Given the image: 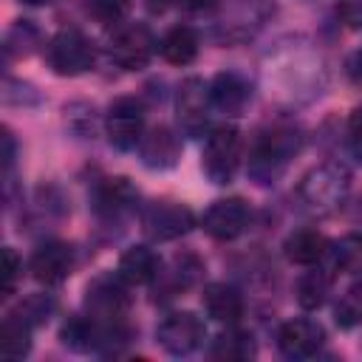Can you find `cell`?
<instances>
[{"label": "cell", "instance_id": "obj_1", "mask_svg": "<svg viewBox=\"0 0 362 362\" xmlns=\"http://www.w3.org/2000/svg\"><path fill=\"white\" fill-rule=\"evenodd\" d=\"M300 147H303V136L297 127L274 124L263 130L249 153V175L257 184H274L288 167V161L300 153Z\"/></svg>", "mask_w": 362, "mask_h": 362}, {"label": "cell", "instance_id": "obj_2", "mask_svg": "<svg viewBox=\"0 0 362 362\" xmlns=\"http://www.w3.org/2000/svg\"><path fill=\"white\" fill-rule=\"evenodd\" d=\"M348 189H351V173L342 164H320L308 170L297 187L300 201L314 215H328L337 206H342Z\"/></svg>", "mask_w": 362, "mask_h": 362}, {"label": "cell", "instance_id": "obj_3", "mask_svg": "<svg viewBox=\"0 0 362 362\" xmlns=\"http://www.w3.org/2000/svg\"><path fill=\"white\" fill-rule=\"evenodd\" d=\"M240 164V133L232 124H221L206 133L201 167L212 184H229Z\"/></svg>", "mask_w": 362, "mask_h": 362}, {"label": "cell", "instance_id": "obj_4", "mask_svg": "<svg viewBox=\"0 0 362 362\" xmlns=\"http://www.w3.org/2000/svg\"><path fill=\"white\" fill-rule=\"evenodd\" d=\"M48 65L59 76H79L93 68V42L79 28H59L48 42Z\"/></svg>", "mask_w": 362, "mask_h": 362}, {"label": "cell", "instance_id": "obj_5", "mask_svg": "<svg viewBox=\"0 0 362 362\" xmlns=\"http://www.w3.org/2000/svg\"><path fill=\"white\" fill-rule=\"evenodd\" d=\"M105 130H107V141L116 150H133L141 141V133H144V107H141V102L133 99V96L113 99V105L107 107V116H105Z\"/></svg>", "mask_w": 362, "mask_h": 362}, {"label": "cell", "instance_id": "obj_6", "mask_svg": "<svg viewBox=\"0 0 362 362\" xmlns=\"http://www.w3.org/2000/svg\"><path fill=\"white\" fill-rule=\"evenodd\" d=\"M206 337V325L201 317H195L192 311H173L158 322L156 339L158 345L173 354V356H187L192 354Z\"/></svg>", "mask_w": 362, "mask_h": 362}, {"label": "cell", "instance_id": "obj_7", "mask_svg": "<svg viewBox=\"0 0 362 362\" xmlns=\"http://www.w3.org/2000/svg\"><path fill=\"white\" fill-rule=\"evenodd\" d=\"M158 42L153 37V31L141 23H133V25H124L113 34L110 40V59L116 65H122L124 71H141L153 54H156Z\"/></svg>", "mask_w": 362, "mask_h": 362}, {"label": "cell", "instance_id": "obj_8", "mask_svg": "<svg viewBox=\"0 0 362 362\" xmlns=\"http://www.w3.org/2000/svg\"><path fill=\"white\" fill-rule=\"evenodd\" d=\"M122 283L124 280L119 274L93 280L88 286V297H85L88 317H93L105 325H122V317L127 314V305H130V297H127Z\"/></svg>", "mask_w": 362, "mask_h": 362}, {"label": "cell", "instance_id": "obj_9", "mask_svg": "<svg viewBox=\"0 0 362 362\" xmlns=\"http://www.w3.org/2000/svg\"><path fill=\"white\" fill-rule=\"evenodd\" d=\"M249 221H252V209L243 198H218L204 212L201 226L215 240H232L246 232Z\"/></svg>", "mask_w": 362, "mask_h": 362}, {"label": "cell", "instance_id": "obj_10", "mask_svg": "<svg viewBox=\"0 0 362 362\" xmlns=\"http://www.w3.org/2000/svg\"><path fill=\"white\" fill-rule=\"evenodd\" d=\"M141 223H144V232L153 240H173V238H181V235H187L192 229L195 215L184 204H175V201H153L144 209Z\"/></svg>", "mask_w": 362, "mask_h": 362}, {"label": "cell", "instance_id": "obj_11", "mask_svg": "<svg viewBox=\"0 0 362 362\" xmlns=\"http://www.w3.org/2000/svg\"><path fill=\"white\" fill-rule=\"evenodd\" d=\"M175 110H178V124L187 136H204L209 124V110H212L209 85H204V79H195V76L187 79L178 90Z\"/></svg>", "mask_w": 362, "mask_h": 362}, {"label": "cell", "instance_id": "obj_12", "mask_svg": "<svg viewBox=\"0 0 362 362\" xmlns=\"http://www.w3.org/2000/svg\"><path fill=\"white\" fill-rule=\"evenodd\" d=\"M322 342H325L322 325L314 320H305V317H294V320L283 322L277 331V348L288 359H311L320 354Z\"/></svg>", "mask_w": 362, "mask_h": 362}, {"label": "cell", "instance_id": "obj_13", "mask_svg": "<svg viewBox=\"0 0 362 362\" xmlns=\"http://www.w3.org/2000/svg\"><path fill=\"white\" fill-rule=\"evenodd\" d=\"M74 269V249L68 243H59V240H51V243H42L31 260H28V272L34 280L45 283V286H57L62 283Z\"/></svg>", "mask_w": 362, "mask_h": 362}, {"label": "cell", "instance_id": "obj_14", "mask_svg": "<svg viewBox=\"0 0 362 362\" xmlns=\"http://www.w3.org/2000/svg\"><path fill=\"white\" fill-rule=\"evenodd\" d=\"M139 147H141V161L150 170H167L181 156V141L173 136L170 127H161V124L153 127L147 136H141Z\"/></svg>", "mask_w": 362, "mask_h": 362}, {"label": "cell", "instance_id": "obj_15", "mask_svg": "<svg viewBox=\"0 0 362 362\" xmlns=\"http://www.w3.org/2000/svg\"><path fill=\"white\" fill-rule=\"evenodd\" d=\"M201 305L204 311L215 320V322H238L240 314H243V297L238 288L226 286V283H209L201 294Z\"/></svg>", "mask_w": 362, "mask_h": 362}, {"label": "cell", "instance_id": "obj_16", "mask_svg": "<svg viewBox=\"0 0 362 362\" xmlns=\"http://www.w3.org/2000/svg\"><path fill=\"white\" fill-rule=\"evenodd\" d=\"M252 96V88L246 79H240L238 74H218L212 82H209V99H212V107L229 113V116H238L246 102Z\"/></svg>", "mask_w": 362, "mask_h": 362}, {"label": "cell", "instance_id": "obj_17", "mask_svg": "<svg viewBox=\"0 0 362 362\" xmlns=\"http://www.w3.org/2000/svg\"><path fill=\"white\" fill-rule=\"evenodd\" d=\"M116 274L127 283V286H144L150 280L158 277V257L153 249L147 246H130L116 266Z\"/></svg>", "mask_w": 362, "mask_h": 362}, {"label": "cell", "instance_id": "obj_18", "mask_svg": "<svg viewBox=\"0 0 362 362\" xmlns=\"http://www.w3.org/2000/svg\"><path fill=\"white\" fill-rule=\"evenodd\" d=\"M325 249H328V240L317 229H297L283 243V255L294 266H314L325 255Z\"/></svg>", "mask_w": 362, "mask_h": 362}, {"label": "cell", "instance_id": "obj_19", "mask_svg": "<svg viewBox=\"0 0 362 362\" xmlns=\"http://www.w3.org/2000/svg\"><path fill=\"white\" fill-rule=\"evenodd\" d=\"M198 45H201V40L189 25H175L161 37L158 51L173 65H189L198 57Z\"/></svg>", "mask_w": 362, "mask_h": 362}, {"label": "cell", "instance_id": "obj_20", "mask_svg": "<svg viewBox=\"0 0 362 362\" xmlns=\"http://www.w3.org/2000/svg\"><path fill=\"white\" fill-rule=\"evenodd\" d=\"M328 291H331V274L325 269H308L297 280V303L305 311L320 308L328 300Z\"/></svg>", "mask_w": 362, "mask_h": 362}, {"label": "cell", "instance_id": "obj_21", "mask_svg": "<svg viewBox=\"0 0 362 362\" xmlns=\"http://www.w3.org/2000/svg\"><path fill=\"white\" fill-rule=\"evenodd\" d=\"M31 351V325L23 322L17 314H8L0 328V354L6 359H20Z\"/></svg>", "mask_w": 362, "mask_h": 362}, {"label": "cell", "instance_id": "obj_22", "mask_svg": "<svg viewBox=\"0 0 362 362\" xmlns=\"http://www.w3.org/2000/svg\"><path fill=\"white\" fill-rule=\"evenodd\" d=\"M255 354H257L255 339L246 331H223L212 342V348H209L212 359H226V362H232V359H252Z\"/></svg>", "mask_w": 362, "mask_h": 362}, {"label": "cell", "instance_id": "obj_23", "mask_svg": "<svg viewBox=\"0 0 362 362\" xmlns=\"http://www.w3.org/2000/svg\"><path fill=\"white\" fill-rule=\"evenodd\" d=\"M136 201V189L130 187L127 178H107V184L99 189V212H119V209H127L130 204Z\"/></svg>", "mask_w": 362, "mask_h": 362}, {"label": "cell", "instance_id": "obj_24", "mask_svg": "<svg viewBox=\"0 0 362 362\" xmlns=\"http://www.w3.org/2000/svg\"><path fill=\"white\" fill-rule=\"evenodd\" d=\"M334 320L339 328L362 325V280H356L354 286L345 288V294L339 297V303L334 308Z\"/></svg>", "mask_w": 362, "mask_h": 362}, {"label": "cell", "instance_id": "obj_25", "mask_svg": "<svg viewBox=\"0 0 362 362\" xmlns=\"http://www.w3.org/2000/svg\"><path fill=\"white\" fill-rule=\"evenodd\" d=\"M334 266L345 274H362V235H345L334 243Z\"/></svg>", "mask_w": 362, "mask_h": 362}, {"label": "cell", "instance_id": "obj_26", "mask_svg": "<svg viewBox=\"0 0 362 362\" xmlns=\"http://www.w3.org/2000/svg\"><path fill=\"white\" fill-rule=\"evenodd\" d=\"M51 311H54V300L51 297H45V294H31L28 300H23V305L14 311L23 322H28L31 328L34 325H42L48 317H51Z\"/></svg>", "mask_w": 362, "mask_h": 362}, {"label": "cell", "instance_id": "obj_27", "mask_svg": "<svg viewBox=\"0 0 362 362\" xmlns=\"http://www.w3.org/2000/svg\"><path fill=\"white\" fill-rule=\"evenodd\" d=\"M88 8H90V14H93L99 23L113 25V23H119V20L127 14L130 0H90Z\"/></svg>", "mask_w": 362, "mask_h": 362}, {"label": "cell", "instance_id": "obj_28", "mask_svg": "<svg viewBox=\"0 0 362 362\" xmlns=\"http://www.w3.org/2000/svg\"><path fill=\"white\" fill-rule=\"evenodd\" d=\"M17 274H20V260H17V252L11 246L3 249V297H8L14 291V283H17Z\"/></svg>", "mask_w": 362, "mask_h": 362}, {"label": "cell", "instance_id": "obj_29", "mask_svg": "<svg viewBox=\"0 0 362 362\" xmlns=\"http://www.w3.org/2000/svg\"><path fill=\"white\" fill-rule=\"evenodd\" d=\"M348 147H351L354 158L362 161V107H356L348 119Z\"/></svg>", "mask_w": 362, "mask_h": 362}, {"label": "cell", "instance_id": "obj_30", "mask_svg": "<svg viewBox=\"0 0 362 362\" xmlns=\"http://www.w3.org/2000/svg\"><path fill=\"white\" fill-rule=\"evenodd\" d=\"M181 8H189V11H198V8H204V6H209L212 0H175Z\"/></svg>", "mask_w": 362, "mask_h": 362}, {"label": "cell", "instance_id": "obj_31", "mask_svg": "<svg viewBox=\"0 0 362 362\" xmlns=\"http://www.w3.org/2000/svg\"><path fill=\"white\" fill-rule=\"evenodd\" d=\"M351 74H354V79H362V51L354 57V62H351Z\"/></svg>", "mask_w": 362, "mask_h": 362}, {"label": "cell", "instance_id": "obj_32", "mask_svg": "<svg viewBox=\"0 0 362 362\" xmlns=\"http://www.w3.org/2000/svg\"><path fill=\"white\" fill-rule=\"evenodd\" d=\"M23 3H31V6H40V3H48V0H23Z\"/></svg>", "mask_w": 362, "mask_h": 362}]
</instances>
